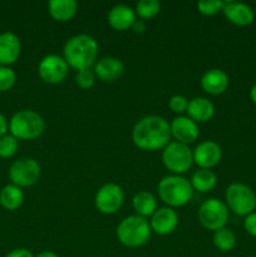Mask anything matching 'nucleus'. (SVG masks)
<instances>
[{
    "instance_id": "obj_17",
    "label": "nucleus",
    "mask_w": 256,
    "mask_h": 257,
    "mask_svg": "<svg viewBox=\"0 0 256 257\" xmlns=\"http://www.w3.org/2000/svg\"><path fill=\"white\" fill-rule=\"evenodd\" d=\"M97 79L103 83H113L119 79L124 72V64L115 57H103L92 68Z\"/></svg>"
},
{
    "instance_id": "obj_1",
    "label": "nucleus",
    "mask_w": 256,
    "mask_h": 257,
    "mask_svg": "<svg viewBox=\"0 0 256 257\" xmlns=\"http://www.w3.org/2000/svg\"><path fill=\"white\" fill-rule=\"evenodd\" d=\"M170 123L157 114L145 115L132 128V142L146 152L162 151L171 142Z\"/></svg>"
},
{
    "instance_id": "obj_10",
    "label": "nucleus",
    "mask_w": 256,
    "mask_h": 257,
    "mask_svg": "<svg viewBox=\"0 0 256 257\" xmlns=\"http://www.w3.org/2000/svg\"><path fill=\"white\" fill-rule=\"evenodd\" d=\"M124 203V191L118 183L107 182L94 195V206L102 215H114Z\"/></svg>"
},
{
    "instance_id": "obj_27",
    "label": "nucleus",
    "mask_w": 256,
    "mask_h": 257,
    "mask_svg": "<svg viewBox=\"0 0 256 257\" xmlns=\"http://www.w3.org/2000/svg\"><path fill=\"white\" fill-rule=\"evenodd\" d=\"M19 142L14 136L10 133L3 136L0 138V158L3 160H10L14 157L19 151Z\"/></svg>"
},
{
    "instance_id": "obj_5",
    "label": "nucleus",
    "mask_w": 256,
    "mask_h": 257,
    "mask_svg": "<svg viewBox=\"0 0 256 257\" xmlns=\"http://www.w3.org/2000/svg\"><path fill=\"white\" fill-rule=\"evenodd\" d=\"M45 120L33 109L17 110L9 119V133L18 141H33L44 133Z\"/></svg>"
},
{
    "instance_id": "obj_3",
    "label": "nucleus",
    "mask_w": 256,
    "mask_h": 257,
    "mask_svg": "<svg viewBox=\"0 0 256 257\" xmlns=\"http://www.w3.org/2000/svg\"><path fill=\"white\" fill-rule=\"evenodd\" d=\"M193 188L190 180L183 176L167 175L157 185L158 198L171 208L183 207L193 197Z\"/></svg>"
},
{
    "instance_id": "obj_11",
    "label": "nucleus",
    "mask_w": 256,
    "mask_h": 257,
    "mask_svg": "<svg viewBox=\"0 0 256 257\" xmlns=\"http://www.w3.org/2000/svg\"><path fill=\"white\" fill-rule=\"evenodd\" d=\"M69 65L63 55L48 54L40 59L38 64V74L47 84H59L64 82L69 73Z\"/></svg>"
},
{
    "instance_id": "obj_20",
    "label": "nucleus",
    "mask_w": 256,
    "mask_h": 257,
    "mask_svg": "<svg viewBox=\"0 0 256 257\" xmlns=\"http://www.w3.org/2000/svg\"><path fill=\"white\" fill-rule=\"evenodd\" d=\"M186 115L195 120L197 124L211 120L215 115V105L208 98L195 97L188 100Z\"/></svg>"
},
{
    "instance_id": "obj_15",
    "label": "nucleus",
    "mask_w": 256,
    "mask_h": 257,
    "mask_svg": "<svg viewBox=\"0 0 256 257\" xmlns=\"http://www.w3.org/2000/svg\"><path fill=\"white\" fill-rule=\"evenodd\" d=\"M22 54V40L14 32L0 33V65L10 67Z\"/></svg>"
},
{
    "instance_id": "obj_33",
    "label": "nucleus",
    "mask_w": 256,
    "mask_h": 257,
    "mask_svg": "<svg viewBox=\"0 0 256 257\" xmlns=\"http://www.w3.org/2000/svg\"><path fill=\"white\" fill-rule=\"evenodd\" d=\"M4 257H35L34 253L32 252L30 250L25 247H19V248H14V250L9 251Z\"/></svg>"
},
{
    "instance_id": "obj_8",
    "label": "nucleus",
    "mask_w": 256,
    "mask_h": 257,
    "mask_svg": "<svg viewBox=\"0 0 256 257\" xmlns=\"http://www.w3.org/2000/svg\"><path fill=\"white\" fill-rule=\"evenodd\" d=\"M228 217H230V211H228L225 201L216 197H211L203 201L197 211V218L202 227L208 231H212V232L226 227Z\"/></svg>"
},
{
    "instance_id": "obj_35",
    "label": "nucleus",
    "mask_w": 256,
    "mask_h": 257,
    "mask_svg": "<svg viewBox=\"0 0 256 257\" xmlns=\"http://www.w3.org/2000/svg\"><path fill=\"white\" fill-rule=\"evenodd\" d=\"M131 29H132L135 33H137V34H142V33H145V30H146V23L143 22V20L138 19L137 18V20L133 23V25Z\"/></svg>"
},
{
    "instance_id": "obj_7",
    "label": "nucleus",
    "mask_w": 256,
    "mask_h": 257,
    "mask_svg": "<svg viewBox=\"0 0 256 257\" xmlns=\"http://www.w3.org/2000/svg\"><path fill=\"white\" fill-rule=\"evenodd\" d=\"M161 160L170 175L183 176L193 165L192 150L190 146L171 141L162 150Z\"/></svg>"
},
{
    "instance_id": "obj_25",
    "label": "nucleus",
    "mask_w": 256,
    "mask_h": 257,
    "mask_svg": "<svg viewBox=\"0 0 256 257\" xmlns=\"http://www.w3.org/2000/svg\"><path fill=\"white\" fill-rule=\"evenodd\" d=\"M212 242L221 252H230L236 246V235L228 227H222L213 232Z\"/></svg>"
},
{
    "instance_id": "obj_16",
    "label": "nucleus",
    "mask_w": 256,
    "mask_h": 257,
    "mask_svg": "<svg viewBox=\"0 0 256 257\" xmlns=\"http://www.w3.org/2000/svg\"><path fill=\"white\" fill-rule=\"evenodd\" d=\"M228 23L236 27H247L252 24L255 13L250 5L240 2H223L221 10Z\"/></svg>"
},
{
    "instance_id": "obj_37",
    "label": "nucleus",
    "mask_w": 256,
    "mask_h": 257,
    "mask_svg": "<svg viewBox=\"0 0 256 257\" xmlns=\"http://www.w3.org/2000/svg\"><path fill=\"white\" fill-rule=\"evenodd\" d=\"M250 99L252 100L253 104L256 105V83L252 85V87H251V89H250Z\"/></svg>"
},
{
    "instance_id": "obj_9",
    "label": "nucleus",
    "mask_w": 256,
    "mask_h": 257,
    "mask_svg": "<svg viewBox=\"0 0 256 257\" xmlns=\"http://www.w3.org/2000/svg\"><path fill=\"white\" fill-rule=\"evenodd\" d=\"M42 176V167L35 158L22 157L10 165V183L20 188L32 187L37 185Z\"/></svg>"
},
{
    "instance_id": "obj_38",
    "label": "nucleus",
    "mask_w": 256,
    "mask_h": 257,
    "mask_svg": "<svg viewBox=\"0 0 256 257\" xmlns=\"http://www.w3.org/2000/svg\"><path fill=\"white\" fill-rule=\"evenodd\" d=\"M250 257H256V256H250Z\"/></svg>"
},
{
    "instance_id": "obj_6",
    "label": "nucleus",
    "mask_w": 256,
    "mask_h": 257,
    "mask_svg": "<svg viewBox=\"0 0 256 257\" xmlns=\"http://www.w3.org/2000/svg\"><path fill=\"white\" fill-rule=\"evenodd\" d=\"M225 203L228 211L246 217L256 210V193L245 183L233 182L226 188Z\"/></svg>"
},
{
    "instance_id": "obj_36",
    "label": "nucleus",
    "mask_w": 256,
    "mask_h": 257,
    "mask_svg": "<svg viewBox=\"0 0 256 257\" xmlns=\"http://www.w3.org/2000/svg\"><path fill=\"white\" fill-rule=\"evenodd\" d=\"M35 257H59V256H58V253L54 252V251L43 250V251H40L39 253H37Z\"/></svg>"
},
{
    "instance_id": "obj_32",
    "label": "nucleus",
    "mask_w": 256,
    "mask_h": 257,
    "mask_svg": "<svg viewBox=\"0 0 256 257\" xmlns=\"http://www.w3.org/2000/svg\"><path fill=\"white\" fill-rule=\"evenodd\" d=\"M243 228L252 237H256V211L247 215L243 220Z\"/></svg>"
},
{
    "instance_id": "obj_29",
    "label": "nucleus",
    "mask_w": 256,
    "mask_h": 257,
    "mask_svg": "<svg viewBox=\"0 0 256 257\" xmlns=\"http://www.w3.org/2000/svg\"><path fill=\"white\" fill-rule=\"evenodd\" d=\"M223 2L221 0H201L197 3V10L203 17H213L222 10Z\"/></svg>"
},
{
    "instance_id": "obj_18",
    "label": "nucleus",
    "mask_w": 256,
    "mask_h": 257,
    "mask_svg": "<svg viewBox=\"0 0 256 257\" xmlns=\"http://www.w3.org/2000/svg\"><path fill=\"white\" fill-rule=\"evenodd\" d=\"M201 88L210 95H220L227 90L230 85V78L225 70L220 68H211L206 70L200 80Z\"/></svg>"
},
{
    "instance_id": "obj_28",
    "label": "nucleus",
    "mask_w": 256,
    "mask_h": 257,
    "mask_svg": "<svg viewBox=\"0 0 256 257\" xmlns=\"http://www.w3.org/2000/svg\"><path fill=\"white\" fill-rule=\"evenodd\" d=\"M17 73L12 67L0 65V93H5L12 89L17 83Z\"/></svg>"
},
{
    "instance_id": "obj_13",
    "label": "nucleus",
    "mask_w": 256,
    "mask_h": 257,
    "mask_svg": "<svg viewBox=\"0 0 256 257\" xmlns=\"http://www.w3.org/2000/svg\"><path fill=\"white\" fill-rule=\"evenodd\" d=\"M171 137L176 142L190 146L200 137V124L188 118L187 115H177L170 122Z\"/></svg>"
},
{
    "instance_id": "obj_12",
    "label": "nucleus",
    "mask_w": 256,
    "mask_h": 257,
    "mask_svg": "<svg viewBox=\"0 0 256 257\" xmlns=\"http://www.w3.org/2000/svg\"><path fill=\"white\" fill-rule=\"evenodd\" d=\"M193 165L198 168L212 170L222 160V148L215 141H202L192 150Z\"/></svg>"
},
{
    "instance_id": "obj_4",
    "label": "nucleus",
    "mask_w": 256,
    "mask_h": 257,
    "mask_svg": "<svg viewBox=\"0 0 256 257\" xmlns=\"http://www.w3.org/2000/svg\"><path fill=\"white\" fill-rule=\"evenodd\" d=\"M115 236L120 245L128 248L145 246L152 236L150 221L138 215H130L122 218L115 228Z\"/></svg>"
},
{
    "instance_id": "obj_24",
    "label": "nucleus",
    "mask_w": 256,
    "mask_h": 257,
    "mask_svg": "<svg viewBox=\"0 0 256 257\" xmlns=\"http://www.w3.org/2000/svg\"><path fill=\"white\" fill-rule=\"evenodd\" d=\"M190 183L193 191H197L200 193H207L212 191L217 185V176L212 170L197 168L191 176Z\"/></svg>"
},
{
    "instance_id": "obj_26",
    "label": "nucleus",
    "mask_w": 256,
    "mask_h": 257,
    "mask_svg": "<svg viewBox=\"0 0 256 257\" xmlns=\"http://www.w3.org/2000/svg\"><path fill=\"white\" fill-rule=\"evenodd\" d=\"M136 15L141 20H150L157 17L161 12V3L158 0H140L135 7Z\"/></svg>"
},
{
    "instance_id": "obj_23",
    "label": "nucleus",
    "mask_w": 256,
    "mask_h": 257,
    "mask_svg": "<svg viewBox=\"0 0 256 257\" xmlns=\"http://www.w3.org/2000/svg\"><path fill=\"white\" fill-rule=\"evenodd\" d=\"M25 200L23 188L9 183L0 190V206L7 211H17L23 206Z\"/></svg>"
},
{
    "instance_id": "obj_31",
    "label": "nucleus",
    "mask_w": 256,
    "mask_h": 257,
    "mask_svg": "<svg viewBox=\"0 0 256 257\" xmlns=\"http://www.w3.org/2000/svg\"><path fill=\"white\" fill-rule=\"evenodd\" d=\"M188 107V99L182 94H175L168 100V108L177 115H183Z\"/></svg>"
},
{
    "instance_id": "obj_21",
    "label": "nucleus",
    "mask_w": 256,
    "mask_h": 257,
    "mask_svg": "<svg viewBox=\"0 0 256 257\" xmlns=\"http://www.w3.org/2000/svg\"><path fill=\"white\" fill-rule=\"evenodd\" d=\"M48 13L55 22H70L78 13V3L75 0H50Z\"/></svg>"
},
{
    "instance_id": "obj_2",
    "label": "nucleus",
    "mask_w": 256,
    "mask_h": 257,
    "mask_svg": "<svg viewBox=\"0 0 256 257\" xmlns=\"http://www.w3.org/2000/svg\"><path fill=\"white\" fill-rule=\"evenodd\" d=\"M99 44L89 34H77L70 37L63 47V58L69 68L77 72L92 69L98 60Z\"/></svg>"
},
{
    "instance_id": "obj_34",
    "label": "nucleus",
    "mask_w": 256,
    "mask_h": 257,
    "mask_svg": "<svg viewBox=\"0 0 256 257\" xmlns=\"http://www.w3.org/2000/svg\"><path fill=\"white\" fill-rule=\"evenodd\" d=\"M9 133V119L0 113V138Z\"/></svg>"
},
{
    "instance_id": "obj_14",
    "label": "nucleus",
    "mask_w": 256,
    "mask_h": 257,
    "mask_svg": "<svg viewBox=\"0 0 256 257\" xmlns=\"http://www.w3.org/2000/svg\"><path fill=\"white\" fill-rule=\"evenodd\" d=\"M150 226L152 233L158 236H168L176 231L180 223V217L175 208L158 207L157 211L150 217Z\"/></svg>"
},
{
    "instance_id": "obj_22",
    "label": "nucleus",
    "mask_w": 256,
    "mask_h": 257,
    "mask_svg": "<svg viewBox=\"0 0 256 257\" xmlns=\"http://www.w3.org/2000/svg\"><path fill=\"white\" fill-rule=\"evenodd\" d=\"M132 207L133 211H135V215H138L148 220L157 211V198L150 191H138L132 198Z\"/></svg>"
},
{
    "instance_id": "obj_19",
    "label": "nucleus",
    "mask_w": 256,
    "mask_h": 257,
    "mask_svg": "<svg viewBox=\"0 0 256 257\" xmlns=\"http://www.w3.org/2000/svg\"><path fill=\"white\" fill-rule=\"evenodd\" d=\"M136 20H137V15H136L135 9L125 4L114 5L110 8L107 14L108 24L117 32H125L131 29Z\"/></svg>"
},
{
    "instance_id": "obj_30",
    "label": "nucleus",
    "mask_w": 256,
    "mask_h": 257,
    "mask_svg": "<svg viewBox=\"0 0 256 257\" xmlns=\"http://www.w3.org/2000/svg\"><path fill=\"white\" fill-rule=\"evenodd\" d=\"M95 80H97V77H95L93 69L79 70L75 74V84L83 90H89L90 88L94 87Z\"/></svg>"
}]
</instances>
